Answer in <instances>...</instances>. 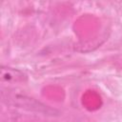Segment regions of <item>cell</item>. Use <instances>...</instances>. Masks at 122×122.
<instances>
[{"label": "cell", "mask_w": 122, "mask_h": 122, "mask_svg": "<svg viewBox=\"0 0 122 122\" xmlns=\"http://www.w3.org/2000/svg\"><path fill=\"white\" fill-rule=\"evenodd\" d=\"M27 80V75L16 69L1 67V81L3 83H18Z\"/></svg>", "instance_id": "cell-1"}]
</instances>
